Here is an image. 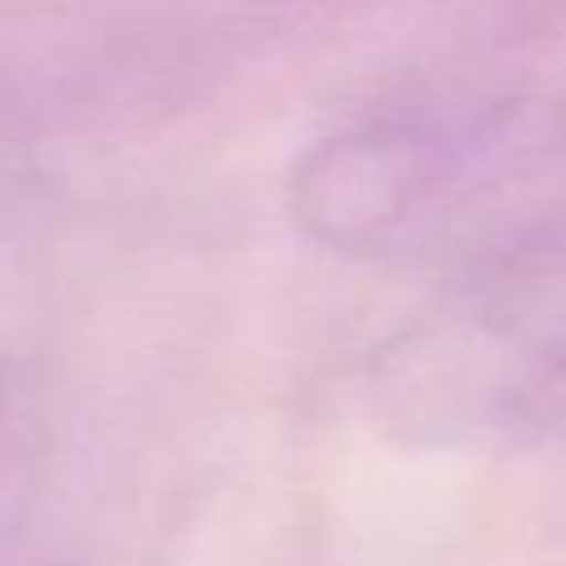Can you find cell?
<instances>
[{
    "label": "cell",
    "instance_id": "1",
    "mask_svg": "<svg viewBox=\"0 0 566 566\" xmlns=\"http://www.w3.org/2000/svg\"><path fill=\"white\" fill-rule=\"evenodd\" d=\"M451 177V150L438 137L376 128L332 137L296 168V217L332 248H376L411 217L429 212Z\"/></svg>",
    "mask_w": 566,
    "mask_h": 566
}]
</instances>
